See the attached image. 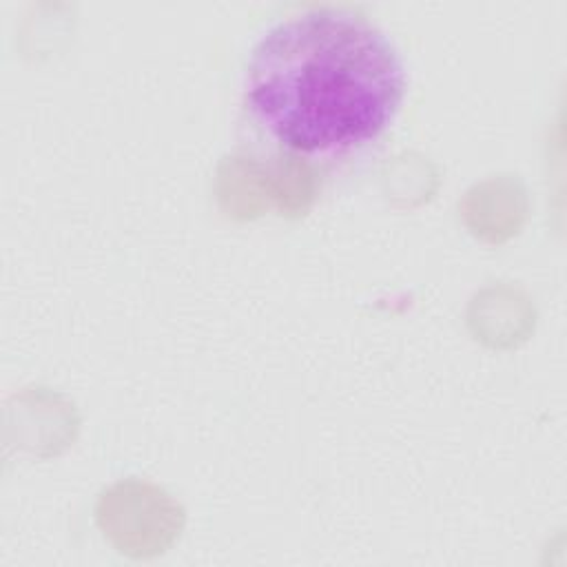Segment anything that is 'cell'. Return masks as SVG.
Wrapping results in <instances>:
<instances>
[{"mask_svg": "<svg viewBox=\"0 0 567 567\" xmlns=\"http://www.w3.org/2000/svg\"><path fill=\"white\" fill-rule=\"evenodd\" d=\"M405 64L385 31L350 9H308L250 49L244 109L286 153L334 157L374 142L405 95Z\"/></svg>", "mask_w": 567, "mask_h": 567, "instance_id": "1", "label": "cell"}]
</instances>
